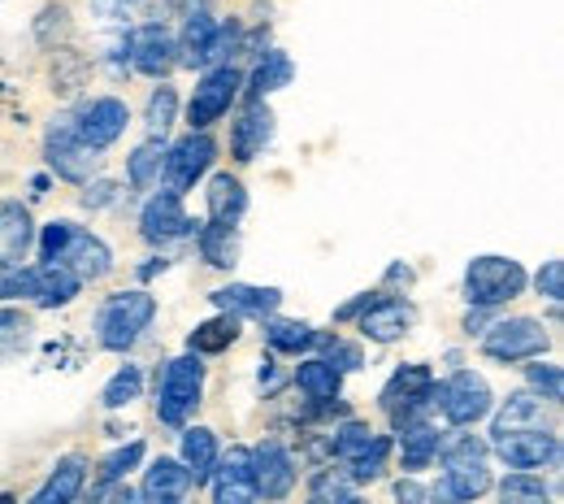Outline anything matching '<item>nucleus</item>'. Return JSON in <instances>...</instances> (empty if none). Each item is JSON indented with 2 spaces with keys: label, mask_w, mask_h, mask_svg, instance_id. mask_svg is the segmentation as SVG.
<instances>
[{
  "label": "nucleus",
  "mask_w": 564,
  "mask_h": 504,
  "mask_svg": "<svg viewBox=\"0 0 564 504\" xmlns=\"http://www.w3.org/2000/svg\"><path fill=\"white\" fill-rule=\"evenodd\" d=\"M443 452V487L425 492V501L434 504H469L487 496L495 487L491 479V452L482 439L474 435H456L452 443L438 448Z\"/></svg>",
  "instance_id": "1"
},
{
  "label": "nucleus",
  "mask_w": 564,
  "mask_h": 504,
  "mask_svg": "<svg viewBox=\"0 0 564 504\" xmlns=\"http://www.w3.org/2000/svg\"><path fill=\"white\" fill-rule=\"evenodd\" d=\"M152 318H156V300H152L148 291H118V296H109V300L100 304V313H96L100 348H109V353L135 348Z\"/></svg>",
  "instance_id": "2"
},
{
  "label": "nucleus",
  "mask_w": 564,
  "mask_h": 504,
  "mask_svg": "<svg viewBox=\"0 0 564 504\" xmlns=\"http://www.w3.org/2000/svg\"><path fill=\"white\" fill-rule=\"evenodd\" d=\"M200 392H205V365L200 357H178L165 365L161 383H156V418L165 427H183L192 418V409L200 405Z\"/></svg>",
  "instance_id": "3"
},
{
  "label": "nucleus",
  "mask_w": 564,
  "mask_h": 504,
  "mask_svg": "<svg viewBox=\"0 0 564 504\" xmlns=\"http://www.w3.org/2000/svg\"><path fill=\"white\" fill-rule=\"evenodd\" d=\"M525 270L521 261L512 257H474L469 270H465V296L474 309H495V304H508L525 291Z\"/></svg>",
  "instance_id": "4"
},
{
  "label": "nucleus",
  "mask_w": 564,
  "mask_h": 504,
  "mask_svg": "<svg viewBox=\"0 0 564 504\" xmlns=\"http://www.w3.org/2000/svg\"><path fill=\"white\" fill-rule=\"evenodd\" d=\"M434 374H430V365H400L391 378H387V387H382V414L395 422V431L404 427V422H417L422 418L425 405H434Z\"/></svg>",
  "instance_id": "5"
},
{
  "label": "nucleus",
  "mask_w": 564,
  "mask_h": 504,
  "mask_svg": "<svg viewBox=\"0 0 564 504\" xmlns=\"http://www.w3.org/2000/svg\"><path fill=\"white\" fill-rule=\"evenodd\" d=\"M434 405L443 409V418L452 427H474L491 414V387L482 374L474 369H456L443 387H434Z\"/></svg>",
  "instance_id": "6"
},
{
  "label": "nucleus",
  "mask_w": 564,
  "mask_h": 504,
  "mask_svg": "<svg viewBox=\"0 0 564 504\" xmlns=\"http://www.w3.org/2000/svg\"><path fill=\"white\" fill-rule=\"evenodd\" d=\"M44 157H48L53 174L66 179V183H87V179L100 170V152L78 140L70 114L57 118V122L48 127V136H44Z\"/></svg>",
  "instance_id": "7"
},
{
  "label": "nucleus",
  "mask_w": 564,
  "mask_h": 504,
  "mask_svg": "<svg viewBox=\"0 0 564 504\" xmlns=\"http://www.w3.org/2000/svg\"><path fill=\"white\" fill-rule=\"evenodd\" d=\"M213 157H217V144H213L205 131L183 136L178 144L165 152V161H161V179H165V187H161V192H174V196L192 192V187H196V179H200V174H209Z\"/></svg>",
  "instance_id": "8"
},
{
  "label": "nucleus",
  "mask_w": 564,
  "mask_h": 504,
  "mask_svg": "<svg viewBox=\"0 0 564 504\" xmlns=\"http://www.w3.org/2000/svg\"><path fill=\"white\" fill-rule=\"evenodd\" d=\"M482 353L491 361H503V365H512V361H534L547 353V331H543V322H534V318L495 322L491 331H487V340H482Z\"/></svg>",
  "instance_id": "9"
},
{
  "label": "nucleus",
  "mask_w": 564,
  "mask_h": 504,
  "mask_svg": "<svg viewBox=\"0 0 564 504\" xmlns=\"http://www.w3.org/2000/svg\"><path fill=\"white\" fill-rule=\"evenodd\" d=\"M239 87H243V74L235 71V66H213V71L200 78L192 105H187V122H192V131H205V127H213L221 114H230V105L239 100Z\"/></svg>",
  "instance_id": "10"
},
{
  "label": "nucleus",
  "mask_w": 564,
  "mask_h": 504,
  "mask_svg": "<svg viewBox=\"0 0 564 504\" xmlns=\"http://www.w3.org/2000/svg\"><path fill=\"white\" fill-rule=\"evenodd\" d=\"M70 118H74L78 140H83L87 148H96V152H105V148L127 131V122H131V114H127V105H122L118 96H100V100L83 105V109L70 114Z\"/></svg>",
  "instance_id": "11"
},
{
  "label": "nucleus",
  "mask_w": 564,
  "mask_h": 504,
  "mask_svg": "<svg viewBox=\"0 0 564 504\" xmlns=\"http://www.w3.org/2000/svg\"><path fill=\"white\" fill-rule=\"evenodd\" d=\"M491 443L512 470H539V465H547V461L561 457V439H556V431H547V427L491 435Z\"/></svg>",
  "instance_id": "12"
},
{
  "label": "nucleus",
  "mask_w": 564,
  "mask_h": 504,
  "mask_svg": "<svg viewBox=\"0 0 564 504\" xmlns=\"http://www.w3.org/2000/svg\"><path fill=\"white\" fill-rule=\"evenodd\" d=\"M213 504H257V483H252V452L248 448H230L226 457H217L209 474Z\"/></svg>",
  "instance_id": "13"
},
{
  "label": "nucleus",
  "mask_w": 564,
  "mask_h": 504,
  "mask_svg": "<svg viewBox=\"0 0 564 504\" xmlns=\"http://www.w3.org/2000/svg\"><path fill=\"white\" fill-rule=\"evenodd\" d=\"M248 452H252V483H257V496H265V501H286L291 487H295V461L286 457V448H282L279 439H265V443H257V448H248Z\"/></svg>",
  "instance_id": "14"
},
{
  "label": "nucleus",
  "mask_w": 564,
  "mask_h": 504,
  "mask_svg": "<svg viewBox=\"0 0 564 504\" xmlns=\"http://www.w3.org/2000/svg\"><path fill=\"white\" fill-rule=\"evenodd\" d=\"M140 230L148 244H174V239H187L196 235V222L183 210V196L174 192H156L140 214Z\"/></svg>",
  "instance_id": "15"
},
{
  "label": "nucleus",
  "mask_w": 564,
  "mask_h": 504,
  "mask_svg": "<svg viewBox=\"0 0 564 504\" xmlns=\"http://www.w3.org/2000/svg\"><path fill=\"white\" fill-rule=\"evenodd\" d=\"M127 57L131 66L148 78H165V74L178 66V53H174V35L161 26V22H148L140 31H131L127 40Z\"/></svg>",
  "instance_id": "16"
},
{
  "label": "nucleus",
  "mask_w": 564,
  "mask_h": 504,
  "mask_svg": "<svg viewBox=\"0 0 564 504\" xmlns=\"http://www.w3.org/2000/svg\"><path fill=\"white\" fill-rule=\"evenodd\" d=\"M413 304L409 300H395V296H378L356 322H360V335L365 340H373V344H395V340H404L409 335V326H413Z\"/></svg>",
  "instance_id": "17"
},
{
  "label": "nucleus",
  "mask_w": 564,
  "mask_h": 504,
  "mask_svg": "<svg viewBox=\"0 0 564 504\" xmlns=\"http://www.w3.org/2000/svg\"><path fill=\"white\" fill-rule=\"evenodd\" d=\"M192 487H196V483H192V474L183 470V461L156 457L152 470L143 474V487L135 496H140V504H187Z\"/></svg>",
  "instance_id": "18"
},
{
  "label": "nucleus",
  "mask_w": 564,
  "mask_h": 504,
  "mask_svg": "<svg viewBox=\"0 0 564 504\" xmlns=\"http://www.w3.org/2000/svg\"><path fill=\"white\" fill-rule=\"evenodd\" d=\"M57 266H66L78 283H100L113 270V253H109L105 239H96L87 230H74V239L66 244V253H62Z\"/></svg>",
  "instance_id": "19"
},
{
  "label": "nucleus",
  "mask_w": 564,
  "mask_h": 504,
  "mask_svg": "<svg viewBox=\"0 0 564 504\" xmlns=\"http://www.w3.org/2000/svg\"><path fill=\"white\" fill-rule=\"evenodd\" d=\"M87 487V457L83 452H70L53 465V474L44 479V487L31 496L26 504H74Z\"/></svg>",
  "instance_id": "20"
},
{
  "label": "nucleus",
  "mask_w": 564,
  "mask_h": 504,
  "mask_svg": "<svg viewBox=\"0 0 564 504\" xmlns=\"http://www.w3.org/2000/svg\"><path fill=\"white\" fill-rule=\"evenodd\" d=\"M274 140V114H270V105L265 100H257V105H248L243 109V118L235 122V131H230V152H235V161H257V152Z\"/></svg>",
  "instance_id": "21"
},
{
  "label": "nucleus",
  "mask_w": 564,
  "mask_h": 504,
  "mask_svg": "<svg viewBox=\"0 0 564 504\" xmlns=\"http://www.w3.org/2000/svg\"><path fill=\"white\" fill-rule=\"evenodd\" d=\"M213 304L230 318H270L282 304L279 288H252V283H230L213 291Z\"/></svg>",
  "instance_id": "22"
},
{
  "label": "nucleus",
  "mask_w": 564,
  "mask_h": 504,
  "mask_svg": "<svg viewBox=\"0 0 564 504\" xmlns=\"http://www.w3.org/2000/svg\"><path fill=\"white\" fill-rule=\"evenodd\" d=\"M26 248H31V214L18 201H4L0 205V275L18 270Z\"/></svg>",
  "instance_id": "23"
},
{
  "label": "nucleus",
  "mask_w": 564,
  "mask_h": 504,
  "mask_svg": "<svg viewBox=\"0 0 564 504\" xmlns=\"http://www.w3.org/2000/svg\"><path fill=\"white\" fill-rule=\"evenodd\" d=\"M438 448H443V435L434 422H404L400 427V457H404V470H425L434 457H438Z\"/></svg>",
  "instance_id": "24"
},
{
  "label": "nucleus",
  "mask_w": 564,
  "mask_h": 504,
  "mask_svg": "<svg viewBox=\"0 0 564 504\" xmlns=\"http://www.w3.org/2000/svg\"><path fill=\"white\" fill-rule=\"evenodd\" d=\"M78 279H74L66 266H35V279H31V300L44 304V309H62L78 296Z\"/></svg>",
  "instance_id": "25"
},
{
  "label": "nucleus",
  "mask_w": 564,
  "mask_h": 504,
  "mask_svg": "<svg viewBox=\"0 0 564 504\" xmlns=\"http://www.w3.org/2000/svg\"><path fill=\"white\" fill-rule=\"evenodd\" d=\"M213 31H217V22H213L209 13H192V18H187V26H183V40L174 44V53H178V66H187V71H196V66H209Z\"/></svg>",
  "instance_id": "26"
},
{
  "label": "nucleus",
  "mask_w": 564,
  "mask_h": 504,
  "mask_svg": "<svg viewBox=\"0 0 564 504\" xmlns=\"http://www.w3.org/2000/svg\"><path fill=\"white\" fill-rule=\"evenodd\" d=\"M217 457H221V452H217V435H213L209 427H187V431H183V470L192 474L196 487L213 474Z\"/></svg>",
  "instance_id": "27"
},
{
  "label": "nucleus",
  "mask_w": 564,
  "mask_h": 504,
  "mask_svg": "<svg viewBox=\"0 0 564 504\" xmlns=\"http://www.w3.org/2000/svg\"><path fill=\"white\" fill-rule=\"evenodd\" d=\"M248 210V192L235 174H213L209 183V222H221V226H235Z\"/></svg>",
  "instance_id": "28"
},
{
  "label": "nucleus",
  "mask_w": 564,
  "mask_h": 504,
  "mask_svg": "<svg viewBox=\"0 0 564 504\" xmlns=\"http://www.w3.org/2000/svg\"><path fill=\"white\" fill-rule=\"evenodd\" d=\"M295 383H300V392H304L308 400H317V405H330V400L339 396V387H344V374H339L330 361L313 357V361H300V369H295Z\"/></svg>",
  "instance_id": "29"
},
{
  "label": "nucleus",
  "mask_w": 564,
  "mask_h": 504,
  "mask_svg": "<svg viewBox=\"0 0 564 504\" xmlns=\"http://www.w3.org/2000/svg\"><path fill=\"white\" fill-rule=\"evenodd\" d=\"M235 340H239V318L217 313V318L200 322V326L187 335V348H192V357H213V353H226Z\"/></svg>",
  "instance_id": "30"
},
{
  "label": "nucleus",
  "mask_w": 564,
  "mask_h": 504,
  "mask_svg": "<svg viewBox=\"0 0 564 504\" xmlns=\"http://www.w3.org/2000/svg\"><path fill=\"white\" fill-rule=\"evenodd\" d=\"M295 78V66H291V57L279 53V49H270V53H261V66L248 74V100L257 105V100H265L270 92H279Z\"/></svg>",
  "instance_id": "31"
},
{
  "label": "nucleus",
  "mask_w": 564,
  "mask_h": 504,
  "mask_svg": "<svg viewBox=\"0 0 564 504\" xmlns=\"http://www.w3.org/2000/svg\"><path fill=\"white\" fill-rule=\"evenodd\" d=\"M543 427V400L530 396V392H517L503 400L499 418H495V431L491 435H508V431H534Z\"/></svg>",
  "instance_id": "32"
},
{
  "label": "nucleus",
  "mask_w": 564,
  "mask_h": 504,
  "mask_svg": "<svg viewBox=\"0 0 564 504\" xmlns=\"http://www.w3.org/2000/svg\"><path fill=\"white\" fill-rule=\"evenodd\" d=\"M200 257L209 261L213 270H230L239 261V230L235 226H221V222L200 226Z\"/></svg>",
  "instance_id": "33"
},
{
  "label": "nucleus",
  "mask_w": 564,
  "mask_h": 504,
  "mask_svg": "<svg viewBox=\"0 0 564 504\" xmlns=\"http://www.w3.org/2000/svg\"><path fill=\"white\" fill-rule=\"evenodd\" d=\"M143 461V443L140 439H131L127 448H118V452H109L105 461H100V470H96V492L91 496H100V492H109V487H118L122 479H127V470H135Z\"/></svg>",
  "instance_id": "34"
},
{
  "label": "nucleus",
  "mask_w": 564,
  "mask_h": 504,
  "mask_svg": "<svg viewBox=\"0 0 564 504\" xmlns=\"http://www.w3.org/2000/svg\"><path fill=\"white\" fill-rule=\"evenodd\" d=\"M161 161H165V140H143L131 161H127V174H131V187H152L161 179Z\"/></svg>",
  "instance_id": "35"
},
{
  "label": "nucleus",
  "mask_w": 564,
  "mask_h": 504,
  "mask_svg": "<svg viewBox=\"0 0 564 504\" xmlns=\"http://www.w3.org/2000/svg\"><path fill=\"white\" fill-rule=\"evenodd\" d=\"M265 344L274 353H304V348L317 344V331L308 322H270L265 326Z\"/></svg>",
  "instance_id": "36"
},
{
  "label": "nucleus",
  "mask_w": 564,
  "mask_h": 504,
  "mask_svg": "<svg viewBox=\"0 0 564 504\" xmlns=\"http://www.w3.org/2000/svg\"><path fill=\"white\" fill-rule=\"evenodd\" d=\"M143 392V374L140 365H122L109 383H105V392H100V400H105V409H127L131 400H140Z\"/></svg>",
  "instance_id": "37"
},
{
  "label": "nucleus",
  "mask_w": 564,
  "mask_h": 504,
  "mask_svg": "<svg viewBox=\"0 0 564 504\" xmlns=\"http://www.w3.org/2000/svg\"><path fill=\"white\" fill-rule=\"evenodd\" d=\"M499 504H552V492H547L534 474L517 470V474H508V479L499 483Z\"/></svg>",
  "instance_id": "38"
},
{
  "label": "nucleus",
  "mask_w": 564,
  "mask_h": 504,
  "mask_svg": "<svg viewBox=\"0 0 564 504\" xmlns=\"http://www.w3.org/2000/svg\"><path fill=\"white\" fill-rule=\"evenodd\" d=\"M174 114H178V92L161 83L148 100V140H165V131L174 127Z\"/></svg>",
  "instance_id": "39"
},
{
  "label": "nucleus",
  "mask_w": 564,
  "mask_h": 504,
  "mask_svg": "<svg viewBox=\"0 0 564 504\" xmlns=\"http://www.w3.org/2000/svg\"><path fill=\"white\" fill-rule=\"evenodd\" d=\"M387 457H391V439H387V435H373V443H369L356 461H348L344 470H348L352 483H369V479H378V474L387 470Z\"/></svg>",
  "instance_id": "40"
},
{
  "label": "nucleus",
  "mask_w": 564,
  "mask_h": 504,
  "mask_svg": "<svg viewBox=\"0 0 564 504\" xmlns=\"http://www.w3.org/2000/svg\"><path fill=\"white\" fill-rule=\"evenodd\" d=\"M352 496V479L344 470H317L308 483V504H344Z\"/></svg>",
  "instance_id": "41"
},
{
  "label": "nucleus",
  "mask_w": 564,
  "mask_h": 504,
  "mask_svg": "<svg viewBox=\"0 0 564 504\" xmlns=\"http://www.w3.org/2000/svg\"><path fill=\"white\" fill-rule=\"evenodd\" d=\"M31 340V318L22 309H0V361L18 357Z\"/></svg>",
  "instance_id": "42"
},
{
  "label": "nucleus",
  "mask_w": 564,
  "mask_h": 504,
  "mask_svg": "<svg viewBox=\"0 0 564 504\" xmlns=\"http://www.w3.org/2000/svg\"><path fill=\"white\" fill-rule=\"evenodd\" d=\"M70 35V9L66 4H48L44 13H40V22H35V40L44 44V49H53L57 40H66Z\"/></svg>",
  "instance_id": "43"
},
{
  "label": "nucleus",
  "mask_w": 564,
  "mask_h": 504,
  "mask_svg": "<svg viewBox=\"0 0 564 504\" xmlns=\"http://www.w3.org/2000/svg\"><path fill=\"white\" fill-rule=\"evenodd\" d=\"M369 443H373V431H369L365 422H344V427L335 431V457L348 465V461H356Z\"/></svg>",
  "instance_id": "44"
},
{
  "label": "nucleus",
  "mask_w": 564,
  "mask_h": 504,
  "mask_svg": "<svg viewBox=\"0 0 564 504\" xmlns=\"http://www.w3.org/2000/svg\"><path fill=\"white\" fill-rule=\"evenodd\" d=\"M74 222H48L44 226V235H40V261L44 266H57L62 261V253H66V244L74 239Z\"/></svg>",
  "instance_id": "45"
},
{
  "label": "nucleus",
  "mask_w": 564,
  "mask_h": 504,
  "mask_svg": "<svg viewBox=\"0 0 564 504\" xmlns=\"http://www.w3.org/2000/svg\"><path fill=\"white\" fill-rule=\"evenodd\" d=\"M530 387L539 392V400H552V405H561V396H564L561 365H530Z\"/></svg>",
  "instance_id": "46"
},
{
  "label": "nucleus",
  "mask_w": 564,
  "mask_h": 504,
  "mask_svg": "<svg viewBox=\"0 0 564 504\" xmlns=\"http://www.w3.org/2000/svg\"><path fill=\"white\" fill-rule=\"evenodd\" d=\"M317 344L326 348V357H322V361H330L339 374H344V369H360V365H365L360 348H356V344H344L339 335H317Z\"/></svg>",
  "instance_id": "47"
},
{
  "label": "nucleus",
  "mask_w": 564,
  "mask_h": 504,
  "mask_svg": "<svg viewBox=\"0 0 564 504\" xmlns=\"http://www.w3.org/2000/svg\"><path fill=\"white\" fill-rule=\"evenodd\" d=\"M534 288H539V296H547L552 304H561V296H564V261L561 257H556V261H547V266L539 270Z\"/></svg>",
  "instance_id": "48"
},
{
  "label": "nucleus",
  "mask_w": 564,
  "mask_h": 504,
  "mask_svg": "<svg viewBox=\"0 0 564 504\" xmlns=\"http://www.w3.org/2000/svg\"><path fill=\"white\" fill-rule=\"evenodd\" d=\"M31 279H35V270H4L0 275V300H22V296H31Z\"/></svg>",
  "instance_id": "49"
},
{
  "label": "nucleus",
  "mask_w": 564,
  "mask_h": 504,
  "mask_svg": "<svg viewBox=\"0 0 564 504\" xmlns=\"http://www.w3.org/2000/svg\"><path fill=\"white\" fill-rule=\"evenodd\" d=\"M113 196H118V187H113V183H87V192H83V205H87V210H105Z\"/></svg>",
  "instance_id": "50"
},
{
  "label": "nucleus",
  "mask_w": 564,
  "mask_h": 504,
  "mask_svg": "<svg viewBox=\"0 0 564 504\" xmlns=\"http://www.w3.org/2000/svg\"><path fill=\"white\" fill-rule=\"evenodd\" d=\"M395 504H425V487L417 479H400L395 483Z\"/></svg>",
  "instance_id": "51"
},
{
  "label": "nucleus",
  "mask_w": 564,
  "mask_h": 504,
  "mask_svg": "<svg viewBox=\"0 0 564 504\" xmlns=\"http://www.w3.org/2000/svg\"><path fill=\"white\" fill-rule=\"evenodd\" d=\"M373 300H378V296H369V291H365V296H356L352 304H344V309H339L335 318H339V322H352V318H360V313H365V309H369Z\"/></svg>",
  "instance_id": "52"
},
{
  "label": "nucleus",
  "mask_w": 564,
  "mask_h": 504,
  "mask_svg": "<svg viewBox=\"0 0 564 504\" xmlns=\"http://www.w3.org/2000/svg\"><path fill=\"white\" fill-rule=\"evenodd\" d=\"M91 4H96V9L105 13V18H122V13H127V9L135 4V0H91Z\"/></svg>",
  "instance_id": "53"
},
{
  "label": "nucleus",
  "mask_w": 564,
  "mask_h": 504,
  "mask_svg": "<svg viewBox=\"0 0 564 504\" xmlns=\"http://www.w3.org/2000/svg\"><path fill=\"white\" fill-rule=\"evenodd\" d=\"M105 504H140V496L131 487H109V501Z\"/></svg>",
  "instance_id": "54"
},
{
  "label": "nucleus",
  "mask_w": 564,
  "mask_h": 504,
  "mask_svg": "<svg viewBox=\"0 0 564 504\" xmlns=\"http://www.w3.org/2000/svg\"><path fill=\"white\" fill-rule=\"evenodd\" d=\"M0 504H18V496H9V492H0Z\"/></svg>",
  "instance_id": "55"
},
{
  "label": "nucleus",
  "mask_w": 564,
  "mask_h": 504,
  "mask_svg": "<svg viewBox=\"0 0 564 504\" xmlns=\"http://www.w3.org/2000/svg\"><path fill=\"white\" fill-rule=\"evenodd\" d=\"M344 504H365V501H360V496H348V501H344Z\"/></svg>",
  "instance_id": "56"
},
{
  "label": "nucleus",
  "mask_w": 564,
  "mask_h": 504,
  "mask_svg": "<svg viewBox=\"0 0 564 504\" xmlns=\"http://www.w3.org/2000/svg\"><path fill=\"white\" fill-rule=\"evenodd\" d=\"M192 4H205V0H192Z\"/></svg>",
  "instance_id": "57"
}]
</instances>
